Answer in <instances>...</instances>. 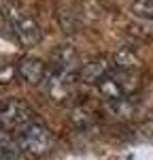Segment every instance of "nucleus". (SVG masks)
<instances>
[{
  "instance_id": "13",
  "label": "nucleus",
  "mask_w": 153,
  "mask_h": 160,
  "mask_svg": "<svg viewBox=\"0 0 153 160\" xmlns=\"http://www.w3.org/2000/svg\"><path fill=\"white\" fill-rule=\"evenodd\" d=\"M13 75H17V68H15V66L0 64V83H9L13 79Z\"/></svg>"
},
{
  "instance_id": "7",
  "label": "nucleus",
  "mask_w": 153,
  "mask_h": 160,
  "mask_svg": "<svg viewBox=\"0 0 153 160\" xmlns=\"http://www.w3.org/2000/svg\"><path fill=\"white\" fill-rule=\"evenodd\" d=\"M113 62H109L106 58H94V60L85 62L81 68H79V77H81V81H85V83H100L104 81L109 75L113 73Z\"/></svg>"
},
{
  "instance_id": "9",
  "label": "nucleus",
  "mask_w": 153,
  "mask_h": 160,
  "mask_svg": "<svg viewBox=\"0 0 153 160\" xmlns=\"http://www.w3.org/2000/svg\"><path fill=\"white\" fill-rule=\"evenodd\" d=\"M21 149L17 145V139H13L7 128L0 126V160H19Z\"/></svg>"
},
{
  "instance_id": "12",
  "label": "nucleus",
  "mask_w": 153,
  "mask_h": 160,
  "mask_svg": "<svg viewBox=\"0 0 153 160\" xmlns=\"http://www.w3.org/2000/svg\"><path fill=\"white\" fill-rule=\"evenodd\" d=\"M89 115H91V113H89L85 107H76V109L72 111V115H70V120H72V124H75V126H79V128H85V126L89 124V120H91Z\"/></svg>"
},
{
  "instance_id": "1",
  "label": "nucleus",
  "mask_w": 153,
  "mask_h": 160,
  "mask_svg": "<svg viewBox=\"0 0 153 160\" xmlns=\"http://www.w3.org/2000/svg\"><path fill=\"white\" fill-rule=\"evenodd\" d=\"M55 139H53V132H51L47 126L43 124H28L24 128L17 130V145L21 149V154L28 156V158H40L45 156L51 148H53Z\"/></svg>"
},
{
  "instance_id": "11",
  "label": "nucleus",
  "mask_w": 153,
  "mask_h": 160,
  "mask_svg": "<svg viewBox=\"0 0 153 160\" xmlns=\"http://www.w3.org/2000/svg\"><path fill=\"white\" fill-rule=\"evenodd\" d=\"M132 13L140 17L142 22H149L153 24V0H134L132 2Z\"/></svg>"
},
{
  "instance_id": "2",
  "label": "nucleus",
  "mask_w": 153,
  "mask_h": 160,
  "mask_svg": "<svg viewBox=\"0 0 153 160\" xmlns=\"http://www.w3.org/2000/svg\"><path fill=\"white\" fill-rule=\"evenodd\" d=\"M7 28L11 30L13 37L24 47H34L43 37L38 22L32 15H28L26 11H19V9H9L7 11Z\"/></svg>"
},
{
  "instance_id": "8",
  "label": "nucleus",
  "mask_w": 153,
  "mask_h": 160,
  "mask_svg": "<svg viewBox=\"0 0 153 160\" xmlns=\"http://www.w3.org/2000/svg\"><path fill=\"white\" fill-rule=\"evenodd\" d=\"M134 96H123V98H106L104 109L115 118H130L134 113Z\"/></svg>"
},
{
  "instance_id": "10",
  "label": "nucleus",
  "mask_w": 153,
  "mask_h": 160,
  "mask_svg": "<svg viewBox=\"0 0 153 160\" xmlns=\"http://www.w3.org/2000/svg\"><path fill=\"white\" fill-rule=\"evenodd\" d=\"M138 64H140V60L130 49H119L113 56V66L117 71H136Z\"/></svg>"
},
{
  "instance_id": "4",
  "label": "nucleus",
  "mask_w": 153,
  "mask_h": 160,
  "mask_svg": "<svg viewBox=\"0 0 153 160\" xmlns=\"http://www.w3.org/2000/svg\"><path fill=\"white\" fill-rule=\"evenodd\" d=\"M34 111L21 98H4L0 102V126L2 128H24L32 124Z\"/></svg>"
},
{
  "instance_id": "3",
  "label": "nucleus",
  "mask_w": 153,
  "mask_h": 160,
  "mask_svg": "<svg viewBox=\"0 0 153 160\" xmlns=\"http://www.w3.org/2000/svg\"><path fill=\"white\" fill-rule=\"evenodd\" d=\"M140 88L138 75L134 71H117L113 68V73L109 75L104 81L98 83L100 94L106 98H123V96H134V92Z\"/></svg>"
},
{
  "instance_id": "6",
  "label": "nucleus",
  "mask_w": 153,
  "mask_h": 160,
  "mask_svg": "<svg viewBox=\"0 0 153 160\" xmlns=\"http://www.w3.org/2000/svg\"><path fill=\"white\" fill-rule=\"evenodd\" d=\"M15 68H17V77L26 83H30V86L43 83L45 77H47V66L38 58H21Z\"/></svg>"
},
{
  "instance_id": "5",
  "label": "nucleus",
  "mask_w": 153,
  "mask_h": 160,
  "mask_svg": "<svg viewBox=\"0 0 153 160\" xmlns=\"http://www.w3.org/2000/svg\"><path fill=\"white\" fill-rule=\"evenodd\" d=\"M72 88H75V71H64L55 66H51L47 71L43 90L49 98H53L55 102H62L72 94Z\"/></svg>"
}]
</instances>
